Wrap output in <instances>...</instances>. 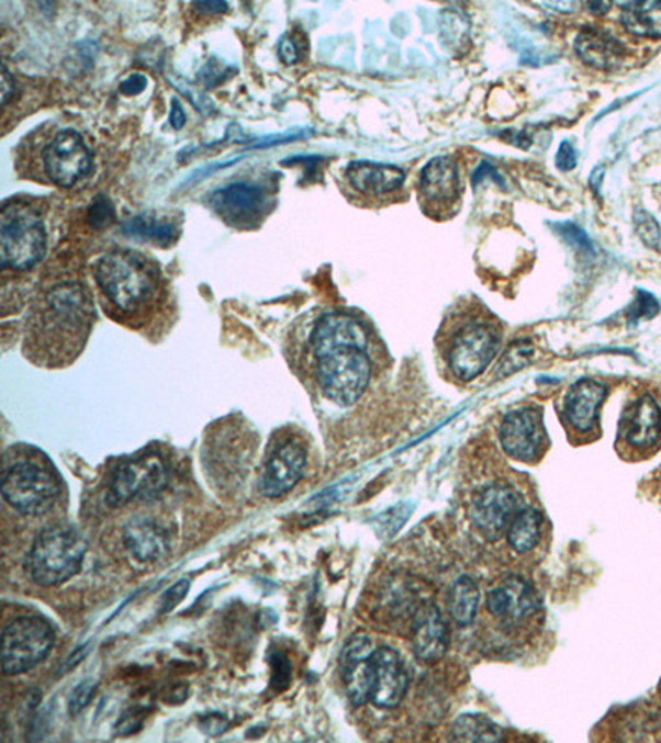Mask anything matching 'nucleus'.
<instances>
[{
    "label": "nucleus",
    "instance_id": "nucleus-1",
    "mask_svg": "<svg viewBox=\"0 0 661 743\" xmlns=\"http://www.w3.org/2000/svg\"><path fill=\"white\" fill-rule=\"evenodd\" d=\"M502 324L484 307L458 311L440 330V352L451 374L471 382L483 374L502 346Z\"/></svg>",
    "mask_w": 661,
    "mask_h": 743
},
{
    "label": "nucleus",
    "instance_id": "nucleus-2",
    "mask_svg": "<svg viewBox=\"0 0 661 743\" xmlns=\"http://www.w3.org/2000/svg\"><path fill=\"white\" fill-rule=\"evenodd\" d=\"M94 277L108 304L130 316L143 313L159 293L156 264L134 251L108 254L98 261Z\"/></svg>",
    "mask_w": 661,
    "mask_h": 743
},
{
    "label": "nucleus",
    "instance_id": "nucleus-3",
    "mask_svg": "<svg viewBox=\"0 0 661 743\" xmlns=\"http://www.w3.org/2000/svg\"><path fill=\"white\" fill-rule=\"evenodd\" d=\"M87 542L67 526H54L41 532L29 552L25 568L35 584L54 587L70 581L83 565Z\"/></svg>",
    "mask_w": 661,
    "mask_h": 743
},
{
    "label": "nucleus",
    "instance_id": "nucleus-4",
    "mask_svg": "<svg viewBox=\"0 0 661 743\" xmlns=\"http://www.w3.org/2000/svg\"><path fill=\"white\" fill-rule=\"evenodd\" d=\"M317 381L329 401L341 407L356 404L371 381V359L362 347H339L316 356Z\"/></svg>",
    "mask_w": 661,
    "mask_h": 743
},
{
    "label": "nucleus",
    "instance_id": "nucleus-5",
    "mask_svg": "<svg viewBox=\"0 0 661 743\" xmlns=\"http://www.w3.org/2000/svg\"><path fill=\"white\" fill-rule=\"evenodd\" d=\"M2 264L12 270L35 267L47 250V234L41 217L22 204H8L0 225Z\"/></svg>",
    "mask_w": 661,
    "mask_h": 743
},
{
    "label": "nucleus",
    "instance_id": "nucleus-6",
    "mask_svg": "<svg viewBox=\"0 0 661 743\" xmlns=\"http://www.w3.org/2000/svg\"><path fill=\"white\" fill-rule=\"evenodd\" d=\"M60 494L54 471L35 461H18L5 468L2 496L24 516H42L54 507Z\"/></svg>",
    "mask_w": 661,
    "mask_h": 743
},
{
    "label": "nucleus",
    "instance_id": "nucleus-7",
    "mask_svg": "<svg viewBox=\"0 0 661 743\" xmlns=\"http://www.w3.org/2000/svg\"><path fill=\"white\" fill-rule=\"evenodd\" d=\"M55 633L47 621L38 617H22L12 621L2 637V673L19 676L47 660L54 650Z\"/></svg>",
    "mask_w": 661,
    "mask_h": 743
},
{
    "label": "nucleus",
    "instance_id": "nucleus-8",
    "mask_svg": "<svg viewBox=\"0 0 661 743\" xmlns=\"http://www.w3.org/2000/svg\"><path fill=\"white\" fill-rule=\"evenodd\" d=\"M418 202L422 211L435 221L457 214L461 202L460 170L450 157H437L424 167L418 180Z\"/></svg>",
    "mask_w": 661,
    "mask_h": 743
},
{
    "label": "nucleus",
    "instance_id": "nucleus-9",
    "mask_svg": "<svg viewBox=\"0 0 661 743\" xmlns=\"http://www.w3.org/2000/svg\"><path fill=\"white\" fill-rule=\"evenodd\" d=\"M522 509V497L513 487L493 484L481 491L471 504V522L484 539L498 540L508 532Z\"/></svg>",
    "mask_w": 661,
    "mask_h": 743
},
{
    "label": "nucleus",
    "instance_id": "nucleus-10",
    "mask_svg": "<svg viewBox=\"0 0 661 743\" xmlns=\"http://www.w3.org/2000/svg\"><path fill=\"white\" fill-rule=\"evenodd\" d=\"M45 173L60 188H74L91 169V154L77 131H60L42 150Z\"/></svg>",
    "mask_w": 661,
    "mask_h": 743
},
{
    "label": "nucleus",
    "instance_id": "nucleus-11",
    "mask_svg": "<svg viewBox=\"0 0 661 743\" xmlns=\"http://www.w3.org/2000/svg\"><path fill=\"white\" fill-rule=\"evenodd\" d=\"M166 484V470L159 458L143 457L130 463L121 464L108 487V503L111 506H123L136 497H149L159 493Z\"/></svg>",
    "mask_w": 661,
    "mask_h": 743
},
{
    "label": "nucleus",
    "instance_id": "nucleus-12",
    "mask_svg": "<svg viewBox=\"0 0 661 743\" xmlns=\"http://www.w3.org/2000/svg\"><path fill=\"white\" fill-rule=\"evenodd\" d=\"M546 438L542 412L531 407L509 412L500 428L503 450L523 463H536L541 458Z\"/></svg>",
    "mask_w": 661,
    "mask_h": 743
},
{
    "label": "nucleus",
    "instance_id": "nucleus-13",
    "mask_svg": "<svg viewBox=\"0 0 661 743\" xmlns=\"http://www.w3.org/2000/svg\"><path fill=\"white\" fill-rule=\"evenodd\" d=\"M374 644L366 634H356L346 643L341 653V674L346 693L355 706L371 702L374 684Z\"/></svg>",
    "mask_w": 661,
    "mask_h": 743
},
{
    "label": "nucleus",
    "instance_id": "nucleus-14",
    "mask_svg": "<svg viewBox=\"0 0 661 743\" xmlns=\"http://www.w3.org/2000/svg\"><path fill=\"white\" fill-rule=\"evenodd\" d=\"M306 453L301 444L287 441L271 451L260 477V491L270 499L290 493L303 476Z\"/></svg>",
    "mask_w": 661,
    "mask_h": 743
},
{
    "label": "nucleus",
    "instance_id": "nucleus-15",
    "mask_svg": "<svg viewBox=\"0 0 661 743\" xmlns=\"http://www.w3.org/2000/svg\"><path fill=\"white\" fill-rule=\"evenodd\" d=\"M374 684L371 702L379 709H394L404 700L408 689V674L401 654L392 648H378L372 654Z\"/></svg>",
    "mask_w": 661,
    "mask_h": 743
},
{
    "label": "nucleus",
    "instance_id": "nucleus-16",
    "mask_svg": "<svg viewBox=\"0 0 661 743\" xmlns=\"http://www.w3.org/2000/svg\"><path fill=\"white\" fill-rule=\"evenodd\" d=\"M607 385L592 379H582L572 385L564 401V418L578 434H591L598 421V410L607 397Z\"/></svg>",
    "mask_w": 661,
    "mask_h": 743
},
{
    "label": "nucleus",
    "instance_id": "nucleus-17",
    "mask_svg": "<svg viewBox=\"0 0 661 743\" xmlns=\"http://www.w3.org/2000/svg\"><path fill=\"white\" fill-rule=\"evenodd\" d=\"M311 346H313L314 356H321L339 347L368 349V330L355 317L346 316V314H329L314 327L311 334Z\"/></svg>",
    "mask_w": 661,
    "mask_h": 743
},
{
    "label": "nucleus",
    "instance_id": "nucleus-18",
    "mask_svg": "<svg viewBox=\"0 0 661 743\" xmlns=\"http://www.w3.org/2000/svg\"><path fill=\"white\" fill-rule=\"evenodd\" d=\"M414 653L424 663H437L448 650V627L435 605L424 604L412 624Z\"/></svg>",
    "mask_w": 661,
    "mask_h": 743
},
{
    "label": "nucleus",
    "instance_id": "nucleus-19",
    "mask_svg": "<svg viewBox=\"0 0 661 743\" xmlns=\"http://www.w3.org/2000/svg\"><path fill=\"white\" fill-rule=\"evenodd\" d=\"M620 437L631 450H651L661 437V410L651 397H641L625 414Z\"/></svg>",
    "mask_w": 661,
    "mask_h": 743
},
{
    "label": "nucleus",
    "instance_id": "nucleus-20",
    "mask_svg": "<svg viewBox=\"0 0 661 743\" xmlns=\"http://www.w3.org/2000/svg\"><path fill=\"white\" fill-rule=\"evenodd\" d=\"M212 207L225 221L250 222L264 212L267 195L258 185L247 182L232 183L227 188L219 189L212 194Z\"/></svg>",
    "mask_w": 661,
    "mask_h": 743
},
{
    "label": "nucleus",
    "instance_id": "nucleus-21",
    "mask_svg": "<svg viewBox=\"0 0 661 743\" xmlns=\"http://www.w3.org/2000/svg\"><path fill=\"white\" fill-rule=\"evenodd\" d=\"M539 600L535 590L519 578H509L505 585L494 588L488 594L486 607L493 617L525 620L538 610Z\"/></svg>",
    "mask_w": 661,
    "mask_h": 743
},
{
    "label": "nucleus",
    "instance_id": "nucleus-22",
    "mask_svg": "<svg viewBox=\"0 0 661 743\" xmlns=\"http://www.w3.org/2000/svg\"><path fill=\"white\" fill-rule=\"evenodd\" d=\"M346 176L356 191L371 198L394 194L402 189L405 180V172L399 167L366 160L349 164Z\"/></svg>",
    "mask_w": 661,
    "mask_h": 743
},
{
    "label": "nucleus",
    "instance_id": "nucleus-23",
    "mask_svg": "<svg viewBox=\"0 0 661 743\" xmlns=\"http://www.w3.org/2000/svg\"><path fill=\"white\" fill-rule=\"evenodd\" d=\"M579 57L594 68L617 67L625 57V47L605 29H584L575 38Z\"/></svg>",
    "mask_w": 661,
    "mask_h": 743
},
{
    "label": "nucleus",
    "instance_id": "nucleus-24",
    "mask_svg": "<svg viewBox=\"0 0 661 743\" xmlns=\"http://www.w3.org/2000/svg\"><path fill=\"white\" fill-rule=\"evenodd\" d=\"M124 545L139 562H156L169 550V539L153 520L134 519L124 527Z\"/></svg>",
    "mask_w": 661,
    "mask_h": 743
},
{
    "label": "nucleus",
    "instance_id": "nucleus-25",
    "mask_svg": "<svg viewBox=\"0 0 661 743\" xmlns=\"http://www.w3.org/2000/svg\"><path fill=\"white\" fill-rule=\"evenodd\" d=\"M621 24L638 37H661V2H628L621 5Z\"/></svg>",
    "mask_w": 661,
    "mask_h": 743
},
{
    "label": "nucleus",
    "instance_id": "nucleus-26",
    "mask_svg": "<svg viewBox=\"0 0 661 743\" xmlns=\"http://www.w3.org/2000/svg\"><path fill=\"white\" fill-rule=\"evenodd\" d=\"M542 533V516L533 507H523L509 526L508 543L515 552L528 553L538 545Z\"/></svg>",
    "mask_w": 661,
    "mask_h": 743
},
{
    "label": "nucleus",
    "instance_id": "nucleus-27",
    "mask_svg": "<svg viewBox=\"0 0 661 743\" xmlns=\"http://www.w3.org/2000/svg\"><path fill=\"white\" fill-rule=\"evenodd\" d=\"M480 608V588L470 577L455 582L450 597V615L458 627H470Z\"/></svg>",
    "mask_w": 661,
    "mask_h": 743
},
{
    "label": "nucleus",
    "instance_id": "nucleus-28",
    "mask_svg": "<svg viewBox=\"0 0 661 743\" xmlns=\"http://www.w3.org/2000/svg\"><path fill=\"white\" fill-rule=\"evenodd\" d=\"M451 736L458 742H500L503 740V732L488 717L464 713L455 720Z\"/></svg>",
    "mask_w": 661,
    "mask_h": 743
},
{
    "label": "nucleus",
    "instance_id": "nucleus-29",
    "mask_svg": "<svg viewBox=\"0 0 661 743\" xmlns=\"http://www.w3.org/2000/svg\"><path fill=\"white\" fill-rule=\"evenodd\" d=\"M533 357H535V344H533V340H516V342H513L508 347L503 359L500 360L498 367H496V374L500 378L515 374L518 370L529 365L533 362Z\"/></svg>",
    "mask_w": 661,
    "mask_h": 743
},
{
    "label": "nucleus",
    "instance_id": "nucleus-30",
    "mask_svg": "<svg viewBox=\"0 0 661 743\" xmlns=\"http://www.w3.org/2000/svg\"><path fill=\"white\" fill-rule=\"evenodd\" d=\"M126 232L136 237L147 238V240L171 241L175 238V227L171 224L153 221V218L136 217L126 225Z\"/></svg>",
    "mask_w": 661,
    "mask_h": 743
},
{
    "label": "nucleus",
    "instance_id": "nucleus-31",
    "mask_svg": "<svg viewBox=\"0 0 661 743\" xmlns=\"http://www.w3.org/2000/svg\"><path fill=\"white\" fill-rule=\"evenodd\" d=\"M634 221L635 228H637V234L638 237L641 238V241H643L647 247L653 248V250L660 248L661 232L658 222L645 211L637 212Z\"/></svg>",
    "mask_w": 661,
    "mask_h": 743
},
{
    "label": "nucleus",
    "instance_id": "nucleus-32",
    "mask_svg": "<svg viewBox=\"0 0 661 743\" xmlns=\"http://www.w3.org/2000/svg\"><path fill=\"white\" fill-rule=\"evenodd\" d=\"M658 311H660L658 301L651 294H648L647 291H640L637 300L631 304L630 311H628V320L630 323H638L641 319H651V317L657 316Z\"/></svg>",
    "mask_w": 661,
    "mask_h": 743
},
{
    "label": "nucleus",
    "instance_id": "nucleus-33",
    "mask_svg": "<svg viewBox=\"0 0 661 743\" xmlns=\"http://www.w3.org/2000/svg\"><path fill=\"white\" fill-rule=\"evenodd\" d=\"M97 687L98 684L93 680H85L80 686L75 687L70 700H68V710H70L71 716H78L90 706L91 699L97 694Z\"/></svg>",
    "mask_w": 661,
    "mask_h": 743
},
{
    "label": "nucleus",
    "instance_id": "nucleus-34",
    "mask_svg": "<svg viewBox=\"0 0 661 743\" xmlns=\"http://www.w3.org/2000/svg\"><path fill=\"white\" fill-rule=\"evenodd\" d=\"M189 590H191V582L189 581H179L178 584L172 585L160 598V611L168 613V611L175 610L184 600Z\"/></svg>",
    "mask_w": 661,
    "mask_h": 743
},
{
    "label": "nucleus",
    "instance_id": "nucleus-35",
    "mask_svg": "<svg viewBox=\"0 0 661 743\" xmlns=\"http://www.w3.org/2000/svg\"><path fill=\"white\" fill-rule=\"evenodd\" d=\"M575 159H578V153H575L574 146L568 140L561 144L558 153V167L562 170H571L575 167Z\"/></svg>",
    "mask_w": 661,
    "mask_h": 743
},
{
    "label": "nucleus",
    "instance_id": "nucleus-36",
    "mask_svg": "<svg viewBox=\"0 0 661 743\" xmlns=\"http://www.w3.org/2000/svg\"><path fill=\"white\" fill-rule=\"evenodd\" d=\"M147 80L143 75H131L130 78L121 83L120 90L121 93L126 94V97H133V94H139L141 91L146 88Z\"/></svg>",
    "mask_w": 661,
    "mask_h": 743
},
{
    "label": "nucleus",
    "instance_id": "nucleus-37",
    "mask_svg": "<svg viewBox=\"0 0 661 743\" xmlns=\"http://www.w3.org/2000/svg\"><path fill=\"white\" fill-rule=\"evenodd\" d=\"M298 55H300V52H298L296 44L291 38H283L280 44L281 60L287 65H293L298 61Z\"/></svg>",
    "mask_w": 661,
    "mask_h": 743
},
{
    "label": "nucleus",
    "instance_id": "nucleus-38",
    "mask_svg": "<svg viewBox=\"0 0 661 743\" xmlns=\"http://www.w3.org/2000/svg\"><path fill=\"white\" fill-rule=\"evenodd\" d=\"M11 94H14V81H12L8 68L4 67V70H2V106L8 104Z\"/></svg>",
    "mask_w": 661,
    "mask_h": 743
},
{
    "label": "nucleus",
    "instance_id": "nucleus-39",
    "mask_svg": "<svg viewBox=\"0 0 661 743\" xmlns=\"http://www.w3.org/2000/svg\"><path fill=\"white\" fill-rule=\"evenodd\" d=\"M171 124L175 130H181L186 124V113L178 100L172 101Z\"/></svg>",
    "mask_w": 661,
    "mask_h": 743
},
{
    "label": "nucleus",
    "instance_id": "nucleus-40",
    "mask_svg": "<svg viewBox=\"0 0 661 743\" xmlns=\"http://www.w3.org/2000/svg\"><path fill=\"white\" fill-rule=\"evenodd\" d=\"M199 12H208V14H222L227 11V4L224 2H199L194 4Z\"/></svg>",
    "mask_w": 661,
    "mask_h": 743
},
{
    "label": "nucleus",
    "instance_id": "nucleus-41",
    "mask_svg": "<svg viewBox=\"0 0 661 743\" xmlns=\"http://www.w3.org/2000/svg\"><path fill=\"white\" fill-rule=\"evenodd\" d=\"M589 9H591L592 12H595V14H605V12L610 9V4H605V2H591L589 4Z\"/></svg>",
    "mask_w": 661,
    "mask_h": 743
}]
</instances>
